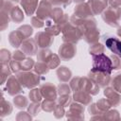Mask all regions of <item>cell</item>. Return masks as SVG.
I'll return each mask as SVG.
<instances>
[{"label": "cell", "mask_w": 121, "mask_h": 121, "mask_svg": "<svg viewBox=\"0 0 121 121\" xmlns=\"http://www.w3.org/2000/svg\"><path fill=\"white\" fill-rule=\"evenodd\" d=\"M112 70V60L105 54L93 55V72H103L106 74H111Z\"/></svg>", "instance_id": "cell-1"}, {"label": "cell", "mask_w": 121, "mask_h": 121, "mask_svg": "<svg viewBox=\"0 0 121 121\" xmlns=\"http://www.w3.org/2000/svg\"><path fill=\"white\" fill-rule=\"evenodd\" d=\"M106 46L119 58H121V42L116 38H108L105 40Z\"/></svg>", "instance_id": "cell-2"}]
</instances>
